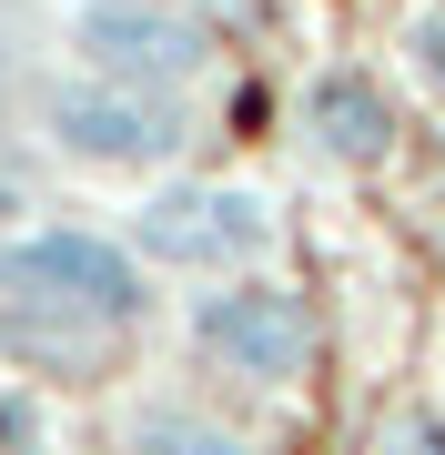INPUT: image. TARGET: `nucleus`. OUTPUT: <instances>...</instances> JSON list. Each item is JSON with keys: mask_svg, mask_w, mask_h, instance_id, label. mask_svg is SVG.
I'll return each mask as SVG.
<instances>
[{"mask_svg": "<svg viewBox=\"0 0 445 455\" xmlns=\"http://www.w3.org/2000/svg\"><path fill=\"white\" fill-rule=\"evenodd\" d=\"M31 122L71 172H101V182H163L193 152V112L172 92H132V82H101V71H71V61L41 82Z\"/></svg>", "mask_w": 445, "mask_h": 455, "instance_id": "1", "label": "nucleus"}, {"mask_svg": "<svg viewBox=\"0 0 445 455\" xmlns=\"http://www.w3.org/2000/svg\"><path fill=\"white\" fill-rule=\"evenodd\" d=\"M122 243H132L152 274H182V283H233V274H264L283 223L274 203L253 193V182H193V172H163L142 182L132 223H122Z\"/></svg>", "mask_w": 445, "mask_h": 455, "instance_id": "2", "label": "nucleus"}, {"mask_svg": "<svg viewBox=\"0 0 445 455\" xmlns=\"http://www.w3.org/2000/svg\"><path fill=\"white\" fill-rule=\"evenodd\" d=\"M0 304H41V314H71V324L132 334L152 314V263L91 223H20L0 243Z\"/></svg>", "mask_w": 445, "mask_h": 455, "instance_id": "3", "label": "nucleus"}, {"mask_svg": "<svg viewBox=\"0 0 445 455\" xmlns=\"http://www.w3.org/2000/svg\"><path fill=\"white\" fill-rule=\"evenodd\" d=\"M61 61L182 101L223 61V31H213V11H193V0H61Z\"/></svg>", "mask_w": 445, "mask_h": 455, "instance_id": "4", "label": "nucleus"}, {"mask_svg": "<svg viewBox=\"0 0 445 455\" xmlns=\"http://www.w3.org/2000/svg\"><path fill=\"white\" fill-rule=\"evenodd\" d=\"M203 364L243 374V385H304L314 374V304L283 274H233V283H203L193 314H182Z\"/></svg>", "mask_w": 445, "mask_h": 455, "instance_id": "5", "label": "nucleus"}, {"mask_svg": "<svg viewBox=\"0 0 445 455\" xmlns=\"http://www.w3.org/2000/svg\"><path fill=\"white\" fill-rule=\"evenodd\" d=\"M304 142H314V163H334V172H385L395 142H405V112H395V92H385V71L324 61L304 82Z\"/></svg>", "mask_w": 445, "mask_h": 455, "instance_id": "6", "label": "nucleus"}, {"mask_svg": "<svg viewBox=\"0 0 445 455\" xmlns=\"http://www.w3.org/2000/svg\"><path fill=\"white\" fill-rule=\"evenodd\" d=\"M122 455H253L243 425H223L193 395H132L122 405Z\"/></svg>", "mask_w": 445, "mask_h": 455, "instance_id": "7", "label": "nucleus"}, {"mask_svg": "<svg viewBox=\"0 0 445 455\" xmlns=\"http://www.w3.org/2000/svg\"><path fill=\"white\" fill-rule=\"evenodd\" d=\"M395 51H405V82L445 112V0H405L395 11Z\"/></svg>", "mask_w": 445, "mask_h": 455, "instance_id": "8", "label": "nucleus"}, {"mask_svg": "<svg viewBox=\"0 0 445 455\" xmlns=\"http://www.w3.org/2000/svg\"><path fill=\"white\" fill-rule=\"evenodd\" d=\"M375 455H445V425H435V415H385Z\"/></svg>", "mask_w": 445, "mask_h": 455, "instance_id": "9", "label": "nucleus"}]
</instances>
